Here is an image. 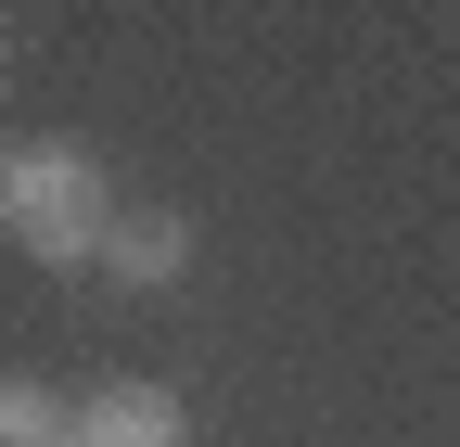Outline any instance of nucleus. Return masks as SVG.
Returning a JSON list of instances; mask_svg holds the SVG:
<instances>
[{"mask_svg":"<svg viewBox=\"0 0 460 447\" xmlns=\"http://www.w3.org/2000/svg\"><path fill=\"white\" fill-rule=\"evenodd\" d=\"M0 231H13L39 268H90L102 231H115L102 153H77V141H0Z\"/></svg>","mask_w":460,"mask_h":447,"instance_id":"f257e3e1","label":"nucleus"},{"mask_svg":"<svg viewBox=\"0 0 460 447\" xmlns=\"http://www.w3.org/2000/svg\"><path fill=\"white\" fill-rule=\"evenodd\" d=\"M65 447H192V422H180V397H166V383H102V397L77 409Z\"/></svg>","mask_w":460,"mask_h":447,"instance_id":"f03ea898","label":"nucleus"},{"mask_svg":"<svg viewBox=\"0 0 460 447\" xmlns=\"http://www.w3.org/2000/svg\"><path fill=\"white\" fill-rule=\"evenodd\" d=\"M90 268H115V282H141V294H166V282H180V268H192V217H115Z\"/></svg>","mask_w":460,"mask_h":447,"instance_id":"7ed1b4c3","label":"nucleus"},{"mask_svg":"<svg viewBox=\"0 0 460 447\" xmlns=\"http://www.w3.org/2000/svg\"><path fill=\"white\" fill-rule=\"evenodd\" d=\"M65 434H77V409L51 383H0V447H65Z\"/></svg>","mask_w":460,"mask_h":447,"instance_id":"20e7f679","label":"nucleus"}]
</instances>
